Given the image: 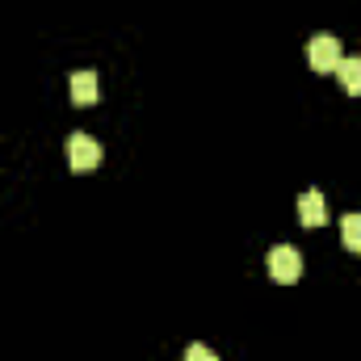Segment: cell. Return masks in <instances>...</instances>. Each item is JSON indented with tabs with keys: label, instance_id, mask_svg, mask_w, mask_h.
I'll return each instance as SVG.
<instances>
[{
	"label": "cell",
	"instance_id": "8",
	"mask_svg": "<svg viewBox=\"0 0 361 361\" xmlns=\"http://www.w3.org/2000/svg\"><path fill=\"white\" fill-rule=\"evenodd\" d=\"M185 361H219V357H214V349H206V345H189V349H185Z\"/></svg>",
	"mask_w": 361,
	"mask_h": 361
},
{
	"label": "cell",
	"instance_id": "5",
	"mask_svg": "<svg viewBox=\"0 0 361 361\" xmlns=\"http://www.w3.org/2000/svg\"><path fill=\"white\" fill-rule=\"evenodd\" d=\"M68 80H72V101H76V105H92V101L101 97V92H97V72H89V68H85V72H72Z\"/></svg>",
	"mask_w": 361,
	"mask_h": 361
},
{
	"label": "cell",
	"instance_id": "6",
	"mask_svg": "<svg viewBox=\"0 0 361 361\" xmlns=\"http://www.w3.org/2000/svg\"><path fill=\"white\" fill-rule=\"evenodd\" d=\"M336 76H341V89L353 92V97H361V59L353 55V59H341L336 63Z\"/></svg>",
	"mask_w": 361,
	"mask_h": 361
},
{
	"label": "cell",
	"instance_id": "1",
	"mask_svg": "<svg viewBox=\"0 0 361 361\" xmlns=\"http://www.w3.org/2000/svg\"><path fill=\"white\" fill-rule=\"evenodd\" d=\"M307 59H311L315 72H336V63L345 59V55H341V38H336V34H315V38L307 42Z\"/></svg>",
	"mask_w": 361,
	"mask_h": 361
},
{
	"label": "cell",
	"instance_id": "7",
	"mask_svg": "<svg viewBox=\"0 0 361 361\" xmlns=\"http://www.w3.org/2000/svg\"><path fill=\"white\" fill-rule=\"evenodd\" d=\"M341 240H345L349 252H361V210H353V214L341 219Z\"/></svg>",
	"mask_w": 361,
	"mask_h": 361
},
{
	"label": "cell",
	"instance_id": "2",
	"mask_svg": "<svg viewBox=\"0 0 361 361\" xmlns=\"http://www.w3.org/2000/svg\"><path fill=\"white\" fill-rule=\"evenodd\" d=\"M269 277L273 281H281V286H294V281L302 277V257H298L290 244L269 248Z\"/></svg>",
	"mask_w": 361,
	"mask_h": 361
},
{
	"label": "cell",
	"instance_id": "4",
	"mask_svg": "<svg viewBox=\"0 0 361 361\" xmlns=\"http://www.w3.org/2000/svg\"><path fill=\"white\" fill-rule=\"evenodd\" d=\"M298 219H302V227H324L328 223V206H324V193L319 189H307L298 197Z\"/></svg>",
	"mask_w": 361,
	"mask_h": 361
},
{
	"label": "cell",
	"instance_id": "3",
	"mask_svg": "<svg viewBox=\"0 0 361 361\" xmlns=\"http://www.w3.org/2000/svg\"><path fill=\"white\" fill-rule=\"evenodd\" d=\"M68 164H72V173H92L101 164V147L92 135H80V130L68 135Z\"/></svg>",
	"mask_w": 361,
	"mask_h": 361
}]
</instances>
